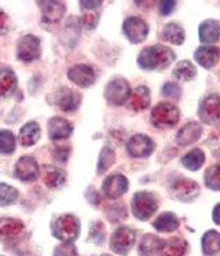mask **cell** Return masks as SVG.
I'll return each mask as SVG.
<instances>
[{
  "label": "cell",
  "mask_w": 220,
  "mask_h": 256,
  "mask_svg": "<svg viewBox=\"0 0 220 256\" xmlns=\"http://www.w3.org/2000/svg\"><path fill=\"white\" fill-rule=\"evenodd\" d=\"M174 60H175V54L168 47L161 44L150 46L140 52L138 58V65L148 70H156V69L162 70L170 66Z\"/></svg>",
  "instance_id": "6da1fadb"
},
{
  "label": "cell",
  "mask_w": 220,
  "mask_h": 256,
  "mask_svg": "<svg viewBox=\"0 0 220 256\" xmlns=\"http://www.w3.org/2000/svg\"><path fill=\"white\" fill-rule=\"evenodd\" d=\"M80 223L73 215H62L52 223V234L55 238L64 242H72L78 237Z\"/></svg>",
  "instance_id": "7a4b0ae2"
},
{
  "label": "cell",
  "mask_w": 220,
  "mask_h": 256,
  "mask_svg": "<svg viewBox=\"0 0 220 256\" xmlns=\"http://www.w3.org/2000/svg\"><path fill=\"white\" fill-rule=\"evenodd\" d=\"M179 109L168 102H161L152 110V122L156 127L166 128L175 126L179 122Z\"/></svg>",
  "instance_id": "3957f363"
},
{
  "label": "cell",
  "mask_w": 220,
  "mask_h": 256,
  "mask_svg": "<svg viewBox=\"0 0 220 256\" xmlns=\"http://www.w3.org/2000/svg\"><path fill=\"white\" fill-rule=\"evenodd\" d=\"M157 206L158 204L153 194L148 192H139L132 198V212L140 220H146L150 216H153L154 212L157 211Z\"/></svg>",
  "instance_id": "277c9868"
},
{
  "label": "cell",
  "mask_w": 220,
  "mask_h": 256,
  "mask_svg": "<svg viewBox=\"0 0 220 256\" xmlns=\"http://www.w3.org/2000/svg\"><path fill=\"white\" fill-rule=\"evenodd\" d=\"M104 98L112 105H122L128 98H131V88L126 80L121 78H113L104 90Z\"/></svg>",
  "instance_id": "5b68a950"
},
{
  "label": "cell",
  "mask_w": 220,
  "mask_h": 256,
  "mask_svg": "<svg viewBox=\"0 0 220 256\" xmlns=\"http://www.w3.org/2000/svg\"><path fill=\"white\" fill-rule=\"evenodd\" d=\"M135 238H136V234L132 228H124V226L118 228L112 236L110 248L118 255H126L135 244Z\"/></svg>",
  "instance_id": "8992f818"
},
{
  "label": "cell",
  "mask_w": 220,
  "mask_h": 256,
  "mask_svg": "<svg viewBox=\"0 0 220 256\" xmlns=\"http://www.w3.org/2000/svg\"><path fill=\"white\" fill-rule=\"evenodd\" d=\"M42 52V47H40V40L33 36V34H26L18 42V47H16V54L18 58L25 62H30L38 60Z\"/></svg>",
  "instance_id": "52a82bcc"
},
{
  "label": "cell",
  "mask_w": 220,
  "mask_h": 256,
  "mask_svg": "<svg viewBox=\"0 0 220 256\" xmlns=\"http://www.w3.org/2000/svg\"><path fill=\"white\" fill-rule=\"evenodd\" d=\"M200 118L206 124H218L220 122V96L209 95L200 105Z\"/></svg>",
  "instance_id": "ba28073f"
},
{
  "label": "cell",
  "mask_w": 220,
  "mask_h": 256,
  "mask_svg": "<svg viewBox=\"0 0 220 256\" xmlns=\"http://www.w3.org/2000/svg\"><path fill=\"white\" fill-rule=\"evenodd\" d=\"M122 30L132 43H142L148 34V24L138 17L126 18L122 25Z\"/></svg>",
  "instance_id": "9c48e42d"
},
{
  "label": "cell",
  "mask_w": 220,
  "mask_h": 256,
  "mask_svg": "<svg viewBox=\"0 0 220 256\" xmlns=\"http://www.w3.org/2000/svg\"><path fill=\"white\" fill-rule=\"evenodd\" d=\"M80 102H82V96L74 90L64 87V88L58 90L55 94V104L60 110L66 112V113L77 110V108L80 106Z\"/></svg>",
  "instance_id": "30bf717a"
},
{
  "label": "cell",
  "mask_w": 220,
  "mask_h": 256,
  "mask_svg": "<svg viewBox=\"0 0 220 256\" xmlns=\"http://www.w3.org/2000/svg\"><path fill=\"white\" fill-rule=\"evenodd\" d=\"M128 190V179L121 175L114 174L104 182V193L109 198H120L121 196L126 193Z\"/></svg>",
  "instance_id": "8fae6325"
},
{
  "label": "cell",
  "mask_w": 220,
  "mask_h": 256,
  "mask_svg": "<svg viewBox=\"0 0 220 256\" xmlns=\"http://www.w3.org/2000/svg\"><path fill=\"white\" fill-rule=\"evenodd\" d=\"M16 176L20 180L30 182L38 178V162L30 156L21 157L16 164Z\"/></svg>",
  "instance_id": "7c38bea8"
},
{
  "label": "cell",
  "mask_w": 220,
  "mask_h": 256,
  "mask_svg": "<svg viewBox=\"0 0 220 256\" xmlns=\"http://www.w3.org/2000/svg\"><path fill=\"white\" fill-rule=\"evenodd\" d=\"M126 149L132 157H146L154 150V142L146 135H135L128 140Z\"/></svg>",
  "instance_id": "4fadbf2b"
},
{
  "label": "cell",
  "mask_w": 220,
  "mask_h": 256,
  "mask_svg": "<svg viewBox=\"0 0 220 256\" xmlns=\"http://www.w3.org/2000/svg\"><path fill=\"white\" fill-rule=\"evenodd\" d=\"M68 78H70L72 82L80 87H88L95 82V70L90 65H76L69 69L68 72Z\"/></svg>",
  "instance_id": "5bb4252c"
},
{
  "label": "cell",
  "mask_w": 220,
  "mask_h": 256,
  "mask_svg": "<svg viewBox=\"0 0 220 256\" xmlns=\"http://www.w3.org/2000/svg\"><path fill=\"white\" fill-rule=\"evenodd\" d=\"M172 192L178 200L192 201L200 193V186L190 179H179L172 186Z\"/></svg>",
  "instance_id": "9a60e30c"
},
{
  "label": "cell",
  "mask_w": 220,
  "mask_h": 256,
  "mask_svg": "<svg viewBox=\"0 0 220 256\" xmlns=\"http://www.w3.org/2000/svg\"><path fill=\"white\" fill-rule=\"evenodd\" d=\"M42 8L43 21L47 24H55L60 21L65 14L66 7L62 2H38Z\"/></svg>",
  "instance_id": "2e32d148"
},
{
  "label": "cell",
  "mask_w": 220,
  "mask_h": 256,
  "mask_svg": "<svg viewBox=\"0 0 220 256\" xmlns=\"http://www.w3.org/2000/svg\"><path fill=\"white\" fill-rule=\"evenodd\" d=\"M73 131V126L62 117H52L48 122V135L52 140L69 138Z\"/></svg>",
  "instance_id": "e0dca14e"
},
{
  "label": "cell",
  "mask_w": 220,
  "mask_h": 256,
  "mask_svg": "<svg viewBox=\"0 0 220 256\" xmlns=\"http://www.w3.org/2000/svg\"><path fill=\"white\" fill-rule=\"evenodd\" d=\"M194 58L201 66H204L205 69H210L219 62L220 48L214 47V46H202V47L197 48Z\"/></svg>",
  "instance_id": "ac0fdd59"
},
{
  "label": "cell",
  "mask_w": 220,
  "mask_h": 256,
  "mask_svg": "<svg viewBox=\"0 0 220 256\" xmlns=\"http://www.w3.org/2000/svg\"><path fill=\"white\" fill-rule=\"evenodd\" d=\"M201 135H202V126L200 122H192L180 128V131L176 135V140L179 145L187 146L197 142L201 138Z\"/></svg>",
  "instance_id": "d6986e66"
},
{
  "label": "cell",
  "mask_w": 220,
  "mask_h": 256,
  "mask_svg": "<svg viewBox=\"0 0 220 256\" xmlns=\"http://www.w3.org/2000/svg\"><path fill=\"white\" fill-rule=\"evenodd\" d=\"M200 39L202 43H216L220 40V21L206 20L200 25Z\"/></svg>",
  "instance_id": "ffe728a7"
},
{
  "label": "cell",
  "mask_w": 220,
  "mask_h": 256,
  "mask_svg": "<svg viewBox=\"0 0 220 256\" xmlns=\"http://www.w3.org/2000/svg\"><path fill=\"white\" fill-rule=\"evenodd\" d=\"M24 230V223L14 218H3L0 219V238L11 240L20 236Z\"/></svg>",
  "instance_id": "44dd1931"
},
{
  "label": "cell",
  "mask_w": 220,
  "mask_h": 256,
  "mask_svg": "<svg viewBox=\"0 0 220 256\" xmlns=\"http://www.w3.org/2000/svg\"><path fill=\"white\" fill-rule=\"evenodd\" d=\"M40 138V127L36 122H26L20 131V142L22 146H33Z\"/></svg>",
  "instance_id": "7402d4cb"
},
{
  "label": "cell",
  "mask_w": 220,
  "mask_h": 256,
  "mask_svg": "<svg viewBox=\"0 0 220 256\" xmlns=\"http://www.w3.org/2000/svg\"><path fill=\"white\" fill-rule=\"evenodd\" d=\"M162 244H164L162 240H160L153 234H148L140 241L139 252L142 256H156L162 250Z\"/></svg>",
  "instance_id": "603a6c76"
},
{
  "label": "cell",
  "mask_w": 220,
  "mask_h": 256,
  "mask_svg": "<svg viewBox=\"0 0 220 256\" xmlns=\"http://www.w3.org/2000/svg\"><path fill=\"white\" fill-rule=\"evenodd\" d=\"M187 252V242L183 238L175 237L164 241L161 256H184Z\"/></svg>",
  "instance_id": "cb8c5ba5"
},
{
  "label": "cell",
  "mask_w": 220,
  "mask_h": 256,
  "mask_svg": "<svg viewBox=\"0 0 220 256\" xmlns=\"http://www.w3.org/2000/svg\"><path fill=\"white\" fill-rule=\"evenodd\" d=\"M16 87V78L11 69H0V96L10 95Z\"/></svg>",
  "instance_id": "d4e9b609"
},
{
  "label": "cell",
  "mask_w": 220,
  "mask_h": 256,
  "mask_svg": "<svg viewBox=\"0 0 220 256\" xmlns=\"http://www.w3.org/2000/svg\"><path fill=\"white\" fill-rule=\"evenodd\" d=\"M202 250L205 255L212 256L220 252V233L209 230L202 237Z\"/></svg>",
  "instance_id": "484cf974"
},
{
  "label": "cell",
  "mask_w": 220,
  "mask_h": 256,
  "mask_svg": "<svg viewBox=\"0 0 220 256\" xmlns=\"http://www.w3.org/2000/svg\"><path fill=\"white\" fill-rule=\"evenodd\" d=\"M150 105V91L148 87H138L131 94V106L135 110H143Z\"/></svg>",
  "instance_id": "4316f807"
},
{
  "label": "cell",
  "mask_w": 220,
  "mask_h": 256,
  "mask_svg": "<svg viewBox=\"0 0 220 256\" xmlns=\"http://www.w3.org/2000/svg\"><path fill=\"white\" fill-rule=\"evenodd\" d=\"M162 38L168 43L180 46L184 42V30L178 24H168L162 30Z\"/></svg>",
  "instance_id": "83f0119b"
},
{
  "label": "cell",
  "mask_w": 220,
  "mask_h": 256,
  "mask_svg": "<svg viewBox=\"0 0 220 256\" xmlns=\"http://www.w3.org/2000/svg\"><path fill=\"white\" fill-rule=\"evenodd\" d=\"M154 228H157L158 232H175L176 228H179V220L174 214L165 212V214H161L156 219Z\"/></svg>",
  "instance_id": "f1b7e54d"
},
{
  "label": "cell",
  "mask_w": 220,
  "mask_h": 256,
  "mask_svg": "<svg viewBox=\"0 0 220 256\" xmlns=\"http://www.w3.org/2000/svg\"><path fill=\"white\" fill-rule=\"evenodd\" d=\"M204 162H205V154L201 149H194V150L188 152L186 156L182 158V164L190 171L200 170L202 167Z\"/></svg>",
  "instance_id": "f546056e"
},
{
  "label": "cell",
  "mask_w": 220,
  "mask_h": 256,
  "mask_svg": "<svg viewBox=\"0 0 220 256\" xmlns=\"http://www.w3.org/2000/svg\"><path fill=\"white\" fill-rule=\"evenodd\" d=\"M174 76L180 82H190L197 76V69L190 61H182L174 69Z\"/></svg>",
  "instance_id": "4dcf8cb0"
},
{
  "label": "cell",
  "mask_w": 220,
  "mask_h": 256,
  "mask_svg": "<svg viewBox=\"0 0 220 256\" xmlns=\"http://www.w3.org/2000/svg\"><path fill=\"white\" fill-rule=\"evenodd\" d=\"M66 175L64 171H60L58 168H47V171L44 174V184L50 189L60 188L65 184Z\"/></svg>",
  "instance_id": "1f68e13d"
},
{
  "label": "cell",
  "mask_w": 220,
  "mask_h": 256,
  "mask_svg": "<svg viewBox=\"0 0 220 256\" xmlns=\"http://www.w3.org/2000/svg\"><path fill=\"white\" fill-rule=\"evenodd\" d=\"M18 198V192L7 184H0V206H7L14 204Z\"/></svg>",
  "instance_id": "d6a6232c"
},
{
  "label": "cell",
  "mask_w": 220,
  "mask_h": 256,
  "mask_svg": "<svg viewBox=\"0 0 220 256\" xmlns=\"http://www.w3.org/2000/svg\"><path fill=\"white\" fill-rule=\"evenodd\" d=\"M16 150V138L11 131L2 130L0 131V153L3 154H11Z\"/></svg>",
  "instance_id": "836d02e7"
},
{
  "label": "cell",
  "mask_w": 220,
  "mask_h": 256,
  "mask_svg": "<svg viewBox=\"0 0 220 256\" xmlns=\"http://www.w3.org/2000/svg\"><path fill=\"white\" fill-rule=\"evenodd\" d=\"M205 184L209 189L220 190V164L212 166L205 172Z\"/></svg>",
  "instance_id": "e575fe53"
},
{
  "label": "cell",
  "mask_w": 220,
  "mask_h": 256,
  "mask_svg": "<svg viewBox=\"0 0 220 256\" xmlns=\"http://www.w3.org/2000/svg\"><path fill=\"white\" fill-rule=\"evenodd\" d=\"M114 152L110 148H104L100 152V156H99V162H98V174L106 172L110 168V166L114 162Z\"/></svg>",
  "instance_id": "d590c367"
},
{
  "label": "cell",
  "mask_w": 220,
  "mask_h": 256,
  "mask_svg": "<svg viewBox=\"0 0 220 256\" xmlns=\"http://www.w3.org/2000/svg\"><path fill=\"white\" fill-rule=\"evenodd\" d=\"M54 256H78L77 255L76 246L73 242H64L55 250Z\"/></svg>",
  "instance_id": "8d00e7d4"
},
{
  "label": "cell",
  "mask_w": 220,
  "mask_h": 256,
  "mask_svg": "<svg viewBox=\"0 0 220 256\" xmlns=\"http://www.w3.org/2000/svg\"><path fill=\"white\" fill-rule=\"evenodd\" d=\"M98 20H99V12H86L82 18V25L86 26L87 29H94L96 25H98Z\"/></svg>",
  "instance_id": "74e56055"
},
{
  "label": "cell",
  "mask_w": 220,
  "mask_h": 256,
  "mask_svg": "<svg viewBox=\"0 0 220 256\" xmlns=\"http://www.w3.org/2000/svg\"><path fill=\"white\" fill-rule=\"evenodd\" d=\"M162 94L165 96H168V98H175L178 100L182 94V90L180 87L175 83H166L164 86V88H162Z\"/></svg>",
  "instance_id": "f35d334b"
},
{
  "label": "cell",
  "mask_w": 220,
  "mask_h": 256,
  "mask_svg": "<svg viewBox=\"0 0 220 256\" xmlns=\"http://www.w3.org/2000/svg\"><path fill=\"white\" fill-rule=\"evenodd\" d=\"M91 238L95 240V242L102 244L104 238V224L102 223H94L92 232H91Z\"/></svg>",
  "instance_id": "ab89813d"
},
{
  "label": "cell",
  "mask_w": 220,
  "mask_h": 256,
  "mask_svg": "<svg viewBox=\"0 0 220 256\" xmlns=\"http://www.w3.org/2000/svg\"><path fill=\"white\" fill-rule=\"evenodd\" d=\"M176 7V2H161L160 3V12H161V16H170V12L175 10Z\"/></svg>",
  "instance_id": "60d3db41"
},
{
  "label": "cell",
  "mask_w": 220,
  "mask_h": 256,
  "mask_svg": "<svg viewBox=\"0 0 220 256\" xmlns=\"http://www.w3.org/2000/svg\"><path fill=\"white\" fill-rule=\"evenodd\" d=\"M68 156H69V150L66 148H58L54 150V157L60 162H66Z\"/></svg>",
  "instance_id": "b9f144b4"
},
{
  "label": "cell",
  "mask_w": 220,
  "mask_h": 256,
  "mask_svg": "<svg viewBox=\"0 0 220 256\" xmlns=\"http://www.w3.org/2000/svg\"><path fill=\"white\" fill-rule=\"evenodd\" d=\"M8 29V17L4 12L0 10V32L2 34H6Z\"/></svg>",
  "instance_id": "7bdbcfd3"
},
{
  "label": "cell",
  "mask_w": 220,
  "mask_h": 256,
  "mask_svg": "<svg viewBox=\"0 0 220 256\" xmlns=\"http://www.w3.org/2000/svg\"><path fill=\"white\" fill-rule=\"evenodd\" d=\"M80 6H82V10H91L92 12L94 8L102 6V2H80Z\"/></svg>",
  "instance_id": "ee69618b"
},
{
  "label": "cell",
  "mask_w": 220,
  "mask_h": 256,
  "mask_svg": "<svg viewBox=\"0 0 220 256\" xmlns=\"http://www.w3.org/2000/svg\"><path fill=\"white\" fill-rule=\"evenodd\" d=\"M214 223H216V224H219V226H220V204H218V206H214Z\"/></svg>",
  "instance_id": "f6af8a7d"
},
{
  "label": "cell",
  "mask_w": 220,
  "mask_h": 256,
  "mask_svg": "<svg viewBox=\"0 0 220 256\" xmlns=\"http://www.w3.org/2000/svg\"><path fill=\"white\" fill-rule=\"evenodd\" d=\"M102 256H110V255H102Z\"/></svg>",
  "instance_id": "bcb514c9"
}]
</instances>
